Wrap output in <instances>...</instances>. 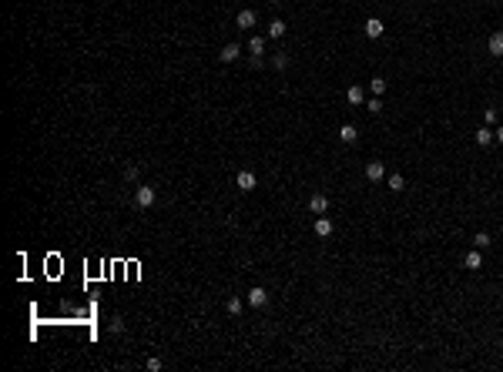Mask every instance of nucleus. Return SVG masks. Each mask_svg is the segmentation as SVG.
Listing matches in <instances>:
<instances>
[{"mask_svg":"<svg viewBox=\"0 0 503 372\" xmlns=\"http://www.w3.org/2000/svg\"><path fill=\"white\" fill-rule=\"evenodd\" d=\"M255 185H258V178L252 171H239V175H235V188H239V191H252Z\"/></svg>","mask_w":503,"mask_h":372,"instance_id":"5","label":"nucleus"},{"mask_svg":"<svg viewBox=\"0 0 503 372\" xmlns=\"http://www.w3.org/2000/svg\"><path fill=\"white\" fill-rule=\"evenodd\" d=\"M111 332H124V322H121V319H111Z\"/></svg>","mask_w":503,"mask_h":372,"instance_id":"25","label":"nucleus"},{"mask_svg":"<svg viewBox=\"0 0 503 372\" xmlns=\"http://www.w3.org/2000/svg\"><path fill=\"white\" fill-rule=\"evenodd\" d=\"M225 308H228V316H242L245 302H242V299H228V302H225Z\"/></svg>","mask_w":503,"mask_h":372,"instance_id":"18","label":"nucleus"},{"mask_svg":"<svg viewBox=\"0 0 503 372\" xmlns=\"http://www.w3.org/2000/svg\"><path fill=\"white\" fill-rule=\"evenodd\" d=\"M124 181H138V168H135V164H128V168H124Z\"/></svg>","mask_w":503,"mask_h":372,"instance_id":"24","label":"nucleus"},{"mask_svg":"<svg viewBox=\"0 0 503 372\" xmlns=\"http://www.w3.org/2000/svg\"><path fill=\"white\" fill-rule=\"evenodd\" d=\"M315 235H319V238H329V235H332V221H329L326 215H315Z\"/></svg>","mask_w":503,"mask_h":372,"instance_id":"12","label":"nucleus"},{"mask_svg":"<svg viewBox=\"0 0 503 372\" xmlns=\"http://www.w3.org/2000/svg\"><path fill=\"white\" fill-rule=\"evenodd\" d=\"M135 202H138V208H151V205H154V188L151 185H138Z\"/></svg>","mask_w":503,"mask_h":372,"instance_id":"1","label":"nucleus"},{"mask_svg":"<svg viewBox=\"0 0 503 372\" xmlns=\"http://www.w3.org/2000/svg\"><path fill=\"white\" fill-rule=\"evenodd\" d=\"M369 88H373V94L379 97V94L386 91V81H383V77H373V81H369Z\"/></svg>","mask_w":503,"mask_h":372,"instance_id":"20","label":"nucleus"},{"mask_svg":"<svg viewBox=\"0 0 503 372\" xmlns=\"http://www.w3.org/2000/svg\"><path fill=\"white\" fill-rule=\"evenodd\" d=\"M346 101H349L352 107H359V104H366V91L359 88V84H352L349 91H346Z\"/></svg>","mask_w":503,"mask_h":372,"instance_id":"9","label":"nucleus"},{"mask_svg":"<svg viewBox=\"0 0 503 372\" xmlns=\"http://www.w3.org/2000/svg\"><path fill=\"white\" fill-rule=\"evenodd\" d=\"M339 138H342V145H356L359 128H356V124H342V128H339Z\"/></svg>","mask_w":503,"mask_h":372,"instance_id":"10","label":"nucleus"},{"mask_svg":"<svg viewBox=\"0 0 503 372\" xmlns=\"http://www.w3.org/2000/svg\"><path fill=\"white\" fill-rule=\"evenodd\" d=\"M483 118H487V124H496L500 114H496V107H483Z\"/></svg>","mask_w":503,"mask_h":372,"instance_id":"23","label":"nucleus"},{"mask_svg":"<svg viewBox=\"0 0 503 372\" xmlns=\"http://www.w3.org/2000/svg\"><path fill=\"white\" fill-rule=\"evenodd\" d=\"M248 305H252V308H265V305H269V292H265L262 285L248 289Z\"/></svg>","mask_w":503,"mask_h":372,"instance_id":"2","label":"nucleus"},{"mask_svg":"<svg viewBox=\"0 0 503 372\" xmlns=\"http://www.w3.org/2000/svg\"><path fill=\"white\" fill-rule=\"evenodd\" d=\"M272 64L279 67V71H285V67H288V54H275V57H272Z\"/></svg>","mask_w":503,"mask_h":372,"instance_id":"22","label":"nucleus"},{"mask_svg":"<svg viewBox=\"0 0 503 372\" xmlns=\"http://www.w3.org/2000/svg\"><path fill=\"white\" fill-rule=\"evenodd\" d=\"M493 141H496V145H503V124H500V128L493 131Z\"/></svg>","mask_w":503,"mask_h":372,"instance_id":"26","label":"nucleus"},{"mask_svg":"<svg viewBox=\"0 0 503 372\" xmlns=\"http://www.w3.org/2000/svg\"><path fill=\"white\" fill-rule=\"evenodd\" d=\"M255 24H258V14H255V10H239V17H235V27H242V31H252Z\"/></svg>","mask_w":503,"mask_h":372,"instance_id":"3","label":"nucleus"},{"mask_svg":"<svg viewBox=\"0 0 503 372\" xmlns=\"http://www.w3.org/2000/svg\"><path fill=\"white\" fill-rule=\"evenodd\" d=\"M366 178H369V181H386L383 161H369V164H366Z\"/></svg>","mask_w":503,"mask_h":372,"instance_id":"8","label":"nucleus"},{"mask_svg":"<svg viewBox=\"0 0 503 372\" xmlns=\"http://www.w3.org/2000/svg\"><path fill=\"white\" fill-rule=\"evenodd\" d=\"M463 265L470 268V272H476V268H483V255H480V248H473V251H466V259H463Z\"/></svg>","mask_w":503,"mask_h":372,"instance_id":"13","label":"nucleus"},{"mask_svg":"<svg viewBox=\"0 0 503 372\" xmlns=\"http://www.w3.org/2000/svg\"><path fill=\"white\" fill-rule=\"evenodd\" d=\"M362 31H366V37H369V41H376V37H383V34H386V24L379 20V17H369Z\"/></svg>","mask_w":503,"mask_h":372,"instance_id":"4","label":"nucleus"},{"mask_svg":"<svg viewBox=\"0 0 503 372\" xmlns=\"http://www.w3.org/2000/svg\"><path fill=\"white\" fill-rule=\"evenodd\" d=\"M493 245V238H490L487 232H476V238H473V248H490Z\"/></svg>","mask_w":503,"mask_h":372,"instance_id":"16","label":"nucleus"},{"mask_svg":"<svg viewBox=\"0 0 503 372\" xmlns=\"http://www.w3.org/2000/svg\"><path fill=\"white\" fill-rule=\"evenodd\" d=\"M490 141H493V131H490V128H476V145H480V148H487Z\"/></svg>","mask_w":503,"mask_h":372,"instance_id":"15","label":"nucleus"},{"mask_svg":"<svg viewBox=\"0 0 503 372\" xmlns=\"http://www.w3.org/2000/svg\"><path fill=\"white\" fill-rule=\"evenodd\" d=\"M248 50H252L255 57H262L265 54V41H262V37H252V41H248Z\"/></svg>","mask_w":503,"mask_h":372,"instance_id":"19","label":"nucleus"},{"mask_svg":"<svg viewBox=\"0 0 503 372\" xmlns=\"http://www.w3.org/2000/svg\"><path fill=\"white\" fill-rule=\"evenodd\" d=\"M487 50H490L493 57H503V31H493V34H490Z\"/></svg>","mask_w":503,"mask_h":372,"instance_id":"7","label":"nucleus"},{"mask_svg":"<svg viewBox=\"0 0 503 372\" xmlns=\"http://www.w3.org/2000/svg\"><path fill=\"white\" fill-rule=\"evenodd\" d=\"M366 107H369V114H379V111H383V101H379V97H369Z\"/></svg>","mask_w":503,"mask_h":372,"instance_id":"21","label":"nucleus"},{"mask_svg":"<svg viewBox=\"0 0 503 372\" xmlns=\"http://www.w3.org/2000/svg\"><path fill=\"white\" fill-rule=\"evenodd\" d=\"M386 188H392V191H403V188H406V181H403V175H389V178H386Z\"/></svg>","mask_w":503,"mask_h":372,"instance_id":"17","label":"nucleus"},{"mask_svg":"<svg viewBox=\"0 0 503 372\" xmlns=\"http://www.w3.org/2000/svg\"><path fill=\"white\" fill-rule=\"evenodd\" d=\"M239 54H242V47H239V44H225V47H222V54H218V61H222V64H232V61H235Z\"/></svg>","mask_w":503,"mask_h":372,"instance_id":"11","label":"nucleus"},{"mask_svg":"<svg viewBox=\"0 0 503 372\" xmlns=\"http://www.w3.org/2000/svg\"><path fill=\"white\" fill-rule=\"evenodd\" d=\"M309 211H312V215H326V211H329V198H326V194H312V198H309Z\"/></svg>","mask_w":503,"mask_h":372,"instance_id":"6","label":"nucleus"},{"mask_svg":"<svg viewBox=\"0 0 503 372\" xmlns=\"http://www.w3.org/2000/svg\"><path fill=\"white\" fill-rule=\"evenodd\" d=\"M285 31H288L285 20H279V17H275V20L269 24V37H275V41H279V37H285Z\"/></svg>","mask_w":503,"mask_h":372,"instance_id":"14","label":"nucleus"},{"mask_svg":"<svg viewBox=\"0 0 503 372\" xmlns=\"http://www.w3.org/2000/svg\"><path fill=\"white\" fill-rule=\"evenodd\" d=\"M272 4H279V0H272Z\"/></svg>","mask_w":503,"mask_h":372,"instance_id":"27","label":"nucleus"}]
</instances>
